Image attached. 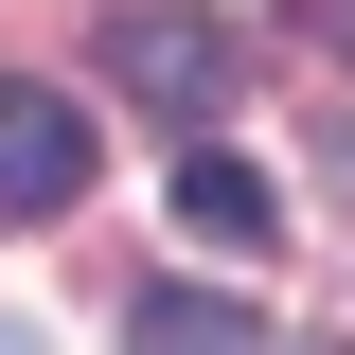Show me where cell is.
<instances>
[{"label":"cell","instance_id":"cell-1","mask_svg":"<svg viewBox=\"0 0 355 355\" xmlns=\"http://www.w3.org/2000/svg\"><path fill=\"white\" fill-rule=\"evenodd\" d=\"M107 89H142L160 142H214L231 107H249V36L196 18V0H125V18H107Z\"/></svg>","mask_w":355,"mask_h":355},{"label":"cell","instance_id":"cell-2","mask_svg":"<svg viewBox=\"0 0 355 355\" xmlns=\"http://www.w3.org/2000/svg\"><path fill=\"white\" fill-rule=\"evenodd\" d=\"M89 196V107L71 89H0V214H71Z\"/></svg>","mask_w":355,"mask_h":355},{"label":"cell","instance_id":"cell-3","mask_svg":"<svg viewBox=\"0 0 355 355\" xmlns=\"http://www.w3.org/2000/svg\"><path fill=\"white\" fill-rule=\"evenodd\" d=\"M125 355H266V320L231 302V284H142V320H125Z\"/></svg>","mask_w":355,"mask_h":355},{"label":"cell","instance_id":"cell-4","mask_svg":"<svg viewBox=\"0 0 355 355\" xmlns=\"http://www.w3.org/2000/svg\"><path fill=\"white\" fill-rule=\"evenodd\" d=\"M178 231H214V249H266V178L231 160V142H196V160H178Z\"/></svg>","mask_w":355,"mask_h":355},{"label":"cell","instance_id":"cell-5","mask_svg":"<svg viewBox=\"0 0 355 355\" xmlns=\"http://www.w3.org/2000/svg\"><path fill=\"white\" fill-rule=\"evenodd\" d=\"M320 36H338V53H355V0H320Z\"/></svg>","mask_w":355,"mask_h":355},{"label":"cell","instance_id":"cell-6","mask_svg":"<svg viewBox=\"0 0 355 355\" xmlns=\"http://www.w3.org/2000/svg\"><path fill=\"white\" fill-rule=\"evenodd\" d=\"M0 355H36V338H0Z\"/></svg>","mask_w":355,"mask_h":355},{"label":"cell","instance_id":"cell-7","mask_svg":"<svg viewBox=\"0 0 355 355\" xmlns=\"http://www.w3.org/2000/svg\"><path fill=\"white\" fill-rule=\"evenodd\" d=\"M320 355H338V338H320Z\"/></svg>","mask_w":355,"mask_h":355}]
</instances>
